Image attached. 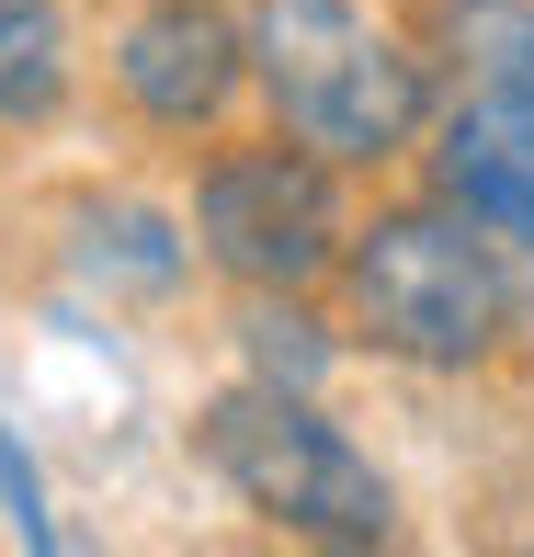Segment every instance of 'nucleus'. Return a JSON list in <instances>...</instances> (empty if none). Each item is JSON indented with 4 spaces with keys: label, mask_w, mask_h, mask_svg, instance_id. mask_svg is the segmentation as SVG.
I'll return each mask as SVG.
<instances>
[{
    "label": "nucleus",
    "mask_w": 534,
    "mask_h": 557,
    "mask_svg": "<svg viewBox=\"0 0 534 557\" xmlns=\"http://www.w3.org/2000/svg\"><path fill=\"white\" fill-rule=\"evenodd\" d=\"M341 319L352 342H375L387 364H421V375H467V364H500L523 319V273L512 250L489 239L477 216H455L444 194L432 206H398L375 227L341 239Z\"/></svg>",
    "instance_id": "f257e3e1"
},
{
    "label": "nucleus",
    "mask_w": 534,
    "mask_h": 557,
    "mask_svg": "<svg viewBox=\"0 0 534 557\" xmlns=\"http://www.w3.org/2000/svg\"><path fill=\"white\" fill-rule=\"evenodd\" d=\"M58 103H69V12L0 0V125H46Z\"/></svg>",
    "instance_id": "0eeeda50"
},
{
    "label": "nucleus",
    "mask_w": 534,
    "mask_h": 557,
    "mask_svg": "<svg viewBox=\"0 0 534 557\" xmlns=\"http://www.w3.org/2000/svg\"><path fill=\"white\" fill-rule=\"evenodd\" d=\"M250 81V35L227 0H137V23L114 35V91L137 103L160 137H194L239 103Z\"/></svg>",
    "instance_id": "423d86ee"
},
{
    "label": "nucleus",
    "mask_w": 534,
    "mask_h": 557,
    "mask_svg": "<svg viewBox=\"0 0 534 557\" xmlns=\"http://www.w3.org/2000/svg\"><path fill=\"white\" fill-rule=\"evenodd\" d=\"M421 137L432 194L512 250L534 319V0H444V91Z\"/></svg>",
    "instance_id": "7ed1b4c3"
},
{
    "label": "nucleus",
    "mask_w": 534,
    "mask_h": 557,
    "mask_svg": "<svg viewBox=\"0 0 534 557\" xmlns=\"http://www.w3.org/2000/svg\"><path fill=\"white\" fill-rule=\"evenodd\" d=\"M250 81L273 91V125L308 137L330 171H375L421 148L432 125V69L352 0H250Z\"/></svg>",
    "instance_id": "f03ea898"
},
{
    "label": "nucleus",
    "mask_w": 534,
    "mask_h": 557,
    "mask_svg": "<svg viewBox=\"0 0 534 557\" xmlns=\"http://www.w3.org/2000/svg\"><path fill=\"white\" fill-rule=\"evenodd\" d=\"M239 342H250V364H262V375H285V387H319V364H330L319 319H296L285 296H262V308L239 319Z\"/></svg>",
    "instance_id": "1a4fd4ad"
},
{
    "label": "nucleus",
    "mask_w": 534,
    "mask_h": 557,
    "mask_svg": "<svg viewBox=\"0 0 534 557\" xmlns=\"http://www.w3.org/2000/svg\"><path fill=\"white\" fill-rule=\"evenodd\" d=\"M0 500H12V523H23V546H58V523H46V500H35V455H23L12 433H0Z\"/></svg>",
    "instance_id": "9d476101"
},
{
    "label": "nucleus",
    "mask_w": 534,
    "mask_h": 557,
    "mask_svg": "<svg viewBox=\"0 0 534 557\" xmlns=\"http://www.w3.org/2000/svg\"><path fill=\"white\" fill-rule=\"evenodd\" d=\"M341 171L319 160L308 137H250V148H216L206 183H194V250L250 296H308L330 262H341Z\"/></svg>",
    "instance_id": "39448f33"
},
{
    "label": "nucleus",
    "mask_w": 534,
    "mask_h": 557,
    "mask_svg": "<svg viewBox=\"0 0 534 557\" xmlns=\"http://www.w3.org/2000/svg\"><path fill=\"white\" fill-rule=\"evenodd\" d=\"M80 273H125V285H183V227L148 206H91L80 216Z\"/></svg>",
    "instance_id": "6e6552de"
},
{
    "label": "nucleus",
    "mask_w": 534,
    "mask_h": 557,
    "mask_svg": "<svg viewBox=\"0 0 534 557\" xmlns=\"http://www.w3.org/2000/svg\"><path fill=\"white\" fill-rule=\"evenodd\" d=\"M194 444H206V467L273 523V535H308V546H387L398 535L387 467H375L308 387H285V375L216 387L206 421H194Z\"/></svg>",
    "instance_id": "20e7f679"
}]
</instances>
